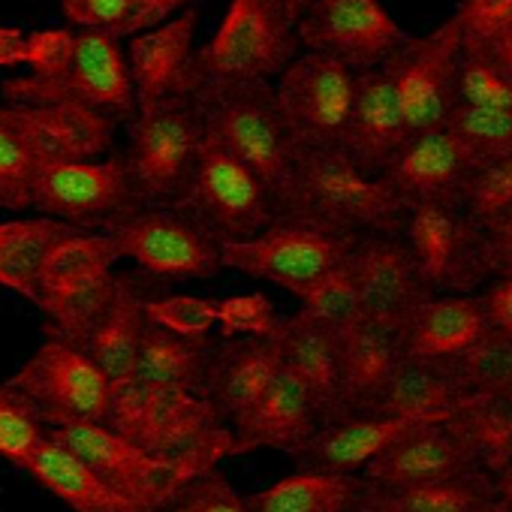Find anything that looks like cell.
Listing matches in <instances>:
<instances>
[{
    "mask_svg": "<svg viewBox=\"0 0 512 512\" xmlns=\"http://www.w3.org/2000/svg\"><path fill=\"white\" fill-rule=\"evenodd\" d=\"M410 205L380 175L362 172L344 151H299L290 184L278 202V220L323 229L359 241L401 235Z\"/></svg>",
    "mask_w": 512,
    "mask_h": 512,
    "instance_id": "cell-1",
    "label": "cell"
},
{
    "mask_svg": "<svg viewBox=\"0 0 512 512\" xmlns=\"http://www.w3.org/2000/svg\"><path fill=\"white\" fill-rule=\"evenodd\" d=\"M106 425L145 452L196 473L214 470L232 449V431L205 395L151 386L136 377L112 386Z\"/></svg>",
    "mask_w": 512,
    "mask_h": 512,
    "instance_id": "cell-2",
    "label": "cell"
},
{
    "mask_svg": "<svg viewBox=\"0 0 512 512\" xmlns=\"http://www.w3.org/2000/svg\"><path fill=\"white\" fill-rule=\"evenodd\" d=\"M196 100L205 118V133L247 172L260 178V184L272 196L278 217V202L290 184L299 145L287 130L275 85H205L196 91Z\"/></svg>",
    "mask_w": 512,
    "mask_h": 512,
    "instance_id": "cell-3",
    "label": "cell"
},
{
    "mask_svg": "<svg viewBox=\"0 0 512 512\" xmlns=\"http://www.w3.org/2000/svg\"><path fill=\"white\" fill-rule=\"evenodd\" d=\"M299 55L296 25L284 0H229L214 37L196 49L199 88L272 82Z\"/></svg>",
    "mask_w": 512,
    "mask_h": 512,
    "instance_id": "cell-4",
    "label": "cell"
},
{
    "mask_svg": "<svg viewBox=\"0 0 512 512\" xmlns=\"http://www.w3.org/2000/svg\"><path fill=\"white\" fill-rule=\"evenodd\" d=\"M205 118L196 97L166 100L136 112L124 154L139 208H175L193 178Z\"/></svg>",
    "mask_w": 512,
    "mask_h": 512,
    "instance_id": "cell-5",
    "label": "cell"
},
{
    "mask_svg": "<svg viewBox=\"0 0 512 512\" xmlns=\"http://www.w3.org/2000/svg\"><path fill=\"white\" fill-rule=\"evenodd\" d=\"M115 263L118 250L112 238L88 229H73L46 253L37 284V308L49 317L52 332L82 347L115 293Z\"/></svg>",
    "mask_w": 512,
    "mask_h": 512,
    "instance_id": "cell-6",
    "label": "cell"
},
{
    "mask_svg": "<svg viewBox=\"0 0 512 512\" xmlns=\"http://www.w3.org/2000/svg\"><path fill=\"white\" fill-rule=\"evenodd\" d=\"M4 103H73L103 112L112 121L136 118V94L118 40L97 31H76L64 64L46 76H13L0 85Z\"/></svg>",
    "mask_w": 512,
    "mask_h": 512,
    "instance_id": "cell-7",
    "label": "cell"
},
{
    "mask_svg": "<svg viewBox=\"0 0 512 512\" xmlns=\"http://www.w3.org/2000/svg\"><path fill=\"white\" fill-rule=\"evenodd\" d=\"M10 386L31 401L49 431L67 425H106L112 380L79 344L52 329L28 362L10 377Z\"/></svg>",
    "mask_w": 512,
    "mask_h": 512,
    "instance_id": "cell-8",
    "label": "cell"
},
{
    "mask_svg": "<svg viewBox=\"0 0 512 512\" xmlns=\"http://www.w3.org/2000/svg\"><path fill=\"white\" fill-rule=\"evenodd\" d=\"M175 208L196 220L220 247L260 235L278 220L272 196L260 178L247 172L208 133L202 136L190 187Z\"/></svg>",
    "mask_w": 512,
    "mask_h": 512,
    "instance_id": "cell-9",
    "label": "cell"
},
{
    "mask_svg": "<svg viewBox=\"0 0 512 512\" xmlns=\"http://www.w3.org/2000/svg\"><path fill=\"white\" fill-rule=\"evenodd\" d=\"M118 260H130L151 278L208 281L223 272L220 244L178 208H136L106 229Z\"/></svg>",
    "mask_w": 512,
    "mask_h": 512,
    "instance_id": "cell-10",
    "label": "cell"
},
{
    "mask_svg": "<svg viewBox=\"0 0 512 512\" xmlns=\"http://www.w3.org/2000/svg\"><path fill=\"white\" fill-rule=\"evenodd\" d=\"M401 241L407 244L422 284L434 296H476L485 284L482 226L461 205H410Z\"/></svg>",
    "mask_w": 512,
    "mask_h": 512,
    "instance_id": "cell-11",
    "label": "cell"
},
{
    "mask_svg": "<svg viewBox=\"0 0 512 512\" xmlns=\"http://www.w3.org/2000/svg\"><path fill=\"white\" fill-rule=\"evenodd\" d=\"M356 94V73L323 55L302 52L278 76L275 97L299 151L341 148Z\"/></svg>",
    "mask_w": 512,
    "mask_h": 512,
    "instance_id": "cell-12",
    "label": "cell"
},
{
    "mask_svg": "<svg viewBox=\"0 0 512 512\" xmlns=\"http://www.w3.org/2000/svg\"><path fill=\"white\" fill-rule=\"evenodd\" d=\"M49 437L73 452L109 488L151 512H160L187 479L199 476L178 461L145 452L133 440L115 434L109 425H67L52 428Z\"/></svg>",
    "mask_w": 512,
    "mask_h": 512,
    "instance_id": "cell-13",
    "label": "cell"
},
{
    "mask_svg": "<svg viewBox=\"0 0 512 512\" xmlns=\"http://www.w3.org/2000/svg\"><path fill=\"white\" fill-rule=\"evenodd\" d=\"M353 241L329 235L314 226L275 220L269 229L247 241L223 244L220 263L238 275L269 281L290 296H299L308 284L326 275L350 253Z\"/></svg>",
    "mask_w": 512,
    "mask_h": 512,
    "instance_id": "cell-14",
    "label": "cell"
},
{
    "mask_svg": "<svg viewBox=\"0 0 512 512\" xmlns=\"http://www.w3.org/2000/svg\"><path fill=\"white\" fill-rule=\"evenodd\" d=\"M34 211L73 229L100 232L139 208L124 157L43 166L34 184Z\"/></svg>",
    "mask_w": 512,
    "mask_h": 512,
    "instance_id": "cell-15",
    "label": "cell"
},
{
    "mask_svg": "<svg viewBox=\"0 0 512 512\" xmlns=\"http://www.w3.org/2000/svg\"><path fill=\"white\" fill-rule=\"evenodd\" d=\"M404 40L407 34L380 0H311L296 22L299 49L323 52L353 73L380 67Z\"/></svg>",
    "mask_w": 512,
    "mask_h": 512,
    "instance_id": "cell-16",
    "label": "cell"
},
{
    "mask_svg": "<svg viewBox=\"0 0 512 512\" xmlns=\"http://www.w3.org/2000/svg\"><path fill=\"white\" fill-rule=\"evenodd\" d=\"M386 64L392 70L410 136L443 127L455 106V79L461 64V28L455 16L422 37H407Z\"/></svg>",
    "mask_w": 512,
    "mask_h": 512,
    "instance_id": "cell-17",
    "label": "cell"
},
{
    "mask_svg": "<svg viewBox=\"0 0 512 512\" xmlns=\"http://www.w3.org/2000/svg\"><path fill=\"white\" fill-rule=\"evenodd\" d=\"M479 166L482 163L449 127H434L413 133L380 178L407 205H461V196Z\"/></svg>",
    "mask_w": 512,
    "mask_h": 512,
    "instance_id": "cell-18",
    "label": "cell"
},
{
    "mask_svg": "<svg viewBox=\"0 0 512 512\" xmlns=\"http://www.w3.org/2000/svg\"><path fill=\"white\" fill-rule=\"evenodd\" d=\"M196 28L199 13L184 10L175 19L136 34L127 43V70L136 94V112L178 97H196Z\"/></svg>",
    "mask_w": 512,
    "mask_h": 512,
    "instance_id": "cell-19",
    "label": "cell"
},
{
    "mask_svg": "<svg viewBox=\"0 0 512 512\" xmlns=\"http://www.w3.org/2000/svg\"><path fill=\"white\" fill-rule=\"evenodd\" d=\"M350 266L359 287L362 317L398 329L431 296L401 235L359 238L350 247Z\"/></svg>",
    "mask_w": 512,
    "mask_h": 512,
    "instance_id": "cell-20",
    "label": "cell"
},
{
    "mask_svg": "<svg viewBox=\"0 0 512 512\" xmlns=\"http://www.w3.org/2000/svg\"><path fill=\"white\" fill-rule=\"evenodd\" d=\"M407 139L410 127L404 121L389 64L383 61L374 70L356 73L353 109L338 151H344L362 172L380 175Z\"/></svg>",
    "mask_w": 512,
    "mask_h": 512,
    "instance_id": "cell-21",
    "label": "cell"
},
{
    "mask_svg": "<svg viewBox=\"0 0 512 512\" xmlns=\"http://www.w3.org/2000/svg\"><path fill=\"white\" fill-rule=\"evenodd\" d=\"M482 470L470 446L446 422H419L398 437L365 473L371 488H407L422 482L455 479Z\"/></svg>",
    "mask_w": 512,
    "mask_h": 512,
    "instance_id": "cell-22",
    "label": "cell"
},
{
    "mask_svg": "<svg viewBox=\"0 0 512 512\" xmlns=\"http://www.w3.org/2000/svg\"><path fill=\"white\" fill-rule=\"evenodd\" d=\"M43 166L100 160L109 154L118 121L73 103H10Z\"/></svg>",
    "mask_w": 512,
    "mask_h": 512,
    "instance_id": "cell-23",
    "label": "cell"
},
{
    "mask_svg": "<svg viewBox=\"0 0 512 512\" xmlns=\"http://www.w3.org/2000/svg\"><path fill=\"white\" fill-rule=\"evenodd\" d=\"M320 428L323 425L311 395L287 368H281L263 398L229 425V455H244L253 449H284L296 455Z\"/></svg>",
    "mask_w": 512,
    "mask_h": 512,
    "instance_id": "cell-24",
    "label": "cell"
},
{
    "mask_svg": "<svg viewBox=\"0 0 512 512\" xmlns=\"http://www.w3.org/2000/svg\"><path fill=\"white\" fill-rule=\"evenodd\" d=\"M284 368L281 338H232L211 356L205 398L229 428L244 416Z\"/></svg>",
    "mask_w": 512,
    "mask_h": 512,
    "instance_id": "cell-25",
    "label": "cell"
},
{
    "mask_svg": "<svg viewBox=\"0 0 512 512\" xmlns=\"http://www.w3.org/2000/svg\"><path fill=\"white\" fill-rule=\"evenodd\" d=\"M416 419L395 416H347L332 425H323L299 452V470L335 473V476H362L398 437H404Z\"/></svg>",
    "mask_w": 512,
    "mask_h": 512,
    "instance_id": "cell-26",
    "label": "cell"
},
{
    "mask_svg": "<svg viewBox=\"0 0 512 512\" xmlns=\"http://www.w3.org/2000/svg\"><path fill=\"white\" fill-rule=\"evenodd\" d=\"M401 356V332L371 323L365 317L347 335L338 338L344 419L374 413Z\"/></svg>",
    "mask_w": 512,
    "mask_h": 512,
    "instance_id": "cell-27",
    "label": "cell"
},
{
    "mask_svg": "<svg viewBox=\"0 0 512 512\" xmlns=\"http://www.w3.org/2000/svg\"><path fill=\"white\" fill-rule=\"evenodd\" d=\"M488 332L476 296H428L401 326V353L422 362H452Z\"/></svg>",
    "mask_w": 512,
    "mask_h": 512,
    "instance_id": "cell-28",
    "label": "cell"
},
{
    "mask_svg": "<svg viewBox=\"0 0 512 512\" xmlns=\"http://www.w3.org/2000/svg\"><path fill=\"white\" fill-rule=\"evenodd\" d=\"M278 338H281L284 368L311 395L317 416H320V425H332V422L344 419L338 338H332L329 332L302 320L299 314L284 317Z\"/></svg>",
    "mask_w": 512,
    "mask_h": 512,
    "instance_id": "cell-29",
    "label": "cell"
},
{
    "mask_svg": "<svg viewBox=\"0 0 512 512\" xmlns=\"http://www.w3.org/2000/svg\"><path fill=\"white\" fill-rule=\"evenodd\" d=\"M476 401L479 398L461 392V386L452 380L446 365L401 356L374 413L395 416V419H416V422H446L458 410Z\"/></svg>",
    "mask_w": 512,
    "mask_h": 512,
    "instance_id": "cell-30",
    "label": "cell"
},
{
    "mask_svg": "<svg viewBox=\"0 0 512 512\" xmlns=\"http://www.w3.org/2000/svg\"><path fill=\"white\" fill-rule=\"evenodd\" d=\"M145 326H148V320H145L142 290L130 278L118 275V284H115V293H112L106 311L97 317V323L91 326V332L82 341V350L112 380V386L133 377Z\"/></svg>",
    "mask_w": 512,
    "mask_h": 512,
    "instance_id": "cell-31",
    "label": "cell"
},
{
    "mask_svg": "<svg viewBox=\"0 0 512 512\" xmlns=\"http://www.w3.org/2000/svg\"><path fill=\"white\" fill-rule=\"evenodd\" d=\"M22 467L70 512H151L127 500L115 488H109L100 476H94L73 452H67L49 434Z\"/></svg>",
    "mask_w": 512,
    "mask_h": 512,
    "instance_id": "cell-32",
    "label": "cell"
},
{
    "mask_svg": "<svg viewBox=\"0 0 512 512\" xmlns=\"http://www.w3.org/2000/svg\"><path fill=\"white\" fill-rule=\"evenodd\" d=\"M211 356L214 350L208 341H193L172 335L157 326H145L139 353H136V368L133 377L151 386H166V389H187L196 395H205L208 371H211Z\"/></svg>",
    "mask_w": 512,
    "mask_h": 512,
    "instance_id": "cell-33",
    "label": "cell"
},
{
    "mask_svg": "<svg viewBox=\"0 0 512 512\" xmlns=\"http://www.w3.org/2000/svg\"><path fill=\"white\" fill-rule=\"evenodd\" d=\"M368 491L362 476L296 470L247 497L250 512H353Z\"/></svg>",
    "mask_w": 512,
    "mask_h": 512,
    "instance_id": "cell-34",
    "label": "cell"
},
{
    "mask_svg": "<svg viewBox=\"0 0 512 512\" xmlns=\"http://www.w3.org/2000/svg\"><path fill=\"white\" fill-rule=\"evenodd\" d=\"M70 232L73 226L49 217L0 223V287L37 305V284L46 253Z\"/></svg>",
    "mask_w": 512,
    "mask_h": 512,
    "instance_id": "cell-35",
    "label": "cell"
},
{
    "mask_svg": "<svg viewBox=\"0 0 512 512\" xmlns=\"http://www.w3.org/2000/svg\"><path fill=\"white\" fill-rule=\"evenodd\" d=\"M196 4L199 0H58L67 28L97 31L112 40H133Z\"/></svg>",
    "mask_w": 512,
    "mask_h": 512,
    "instance_id": "cell-36",
    "label": "cell"
},
{
    "mask_svg": "<svg viewBox=\"0 0 512 512\" xmlns=\"http://www.w3.org/2000/svg\"><path fill=\"white\" fill-rule=\"evenodd\" d=\"M452 16L461 28V52L512 79V0H461Z\"/></svg>",
    "mask_w": 512,
    "mask_h": 512,
    "instance_id": "cell-37",
    "label": "cell"
},
{
    "mask_svg": "<svg viewBox=\"0 0 512 512\" xmlns=\"http://www.w3.org/2000/svg\"><path fill=\"white\" fill-rule=\"evenodd\" d=\"M395 512H479L497 497L494 479L485 470H473L455 479L422 482L407 488H374Z\"/></svg>",
    "mask_w": 512,
    "mask_h": 512,
    "instance_id": "cell-38",
    "label": "cell"
},
{
    "mask_svg": "<svg viewBox=\"0 0 512 512\" xmlns=\"http://www.w3.org/2000/svg\"><path fill=\"white\" fill-rule=\"evenodd\" d=\"M296 299H299L296 314L302 320L314 323L332 338L347 335L362 320V302H359V287H356V275L350 266V253L326 275H320L314 284H308Z\"/></svg>",
    "mask_w": 512,
    "mask_h": 512,
    "instance_id": "cell-39",
    "label": "cell"
},
{
    "mask_svg": "<svg viewBox=\"0 0 512 512\" xmlns=\"http://www.w3.org/2000/svg\"><path fill=\"white\" fill-rule=\"evenodd\" d=\"M446 368L464 395L479 401H500L512 383V341L485 332L461 356L446 362Z\"/></svg>",
    "mask_w": 512,
    "mask_h": 512,
    "instance_id": "cell-40",
    "label": "cell"
},
{
    "mask_svg": "<svg viewBox=\"0 0 512 512\" xmlns=\"http://www.w3.org/2000/svg\"><path fill=\"white\" fill-rule=\"evenodd\" d=\"M43 163L22 133L10 103H0V208L28 211Z\"/></svg>",
    "mask_w": 512,
    "mask_h": 512,
    "instance_id": "cell-41",
    "label": "cell"
},
{
    "mask_svg": "<svg viewBox=\"0 0 512 512\" xmlns=\"http://www.w3.org/2000/svg\"><path fill=\"white\" fill-rule=\"evenodd\" d=\"M443 127H449L479 163L512 157V112H488L455 103Z\"/></svg>",
    "mask_w": 512,
    "mask_h": 512,
    "instance_id": "cell-42",
    "label": "cell"
},
{
    "mask_svg": "<svg viewBox=\"0 0 512 512\" xmlns=\"http://www.w3.org/2000/svg\"><path fill=\"white\" fill-rule=\"evenodd\" d=\"M46 434L49 428L40 422L31 401L10 383H0V458L22 467Z\"/></svg>",
    "mask_w": 512,
    "mask_h": 512,
    "instance_id": "cell-43",
    "label": "cell"
},
{
    "mask_svg": "<svg viewBox=\"0 0 512 512\" xmlns=\"http://www.w3.org/2000/svg\"><path fill=\"white\" fill-rule=\"evenodd\" d=\"M145 320L172 335L202 341L217 326V299L190 296V293L154 296L145 299Z\"/></svg>",
    "mask_w": 512,
    "mask_h": 512,
    "instance_id": "cell-44",
    "label": "cell"
},
{
    "mask_svg": "<svg viewBox=\"0 0 512 512\" xmlns=\"http://www.w3.org/2000/svg\"><path fill=\"white\" fill-rule=\"evenodd\" d=\"M284 317L263 293H241L217 302V329L223 341L232 338H275Z\"/></svg>",
    "mask_w": 512,
    "mask_h": 512,
    "instance_id": "cell-45",
    "label": "cell"
},
{
    "mask_svg": "<svg viewBox=\"0 0 512 512\" xmlns=\"http://www.w3.org/2000/svg\"><path fill=\"white\" fill-rule=\"evenodd\" d=\"M461 208L479 226L506 214L512 208V157L482 163L461 196Z\"/></svg>",
    "mask_w": 512,
    "mask_h": 512,
    "instance_id": "cell-46",
    "label": "cell"
},
{
    "mask_svg": "<svg viewBox=\"0 0 512 512\" xmlns=\"http://www.w3.org/2000/svg\"><path fill=\"white\" fill-rule=\"evenodd\" d=\"M455 103L488 112H512V79H506L497 67L461 52Z\"/></svg>",
    "mask_w": 512,
    "mask_h": 512,
    "instance_id": "cell-47",
    "label": "cell"
},
{
    "mask_svg": "<svg viewBox=\"0 0 512 512\" xmlns=\"http://www.w3.org/2000/svg\"><path fill=\"white\" fill-rule=\"evenodd\" d=\"M160 512H250L247 497L214 467L187 479Z\"/></svg>",
    "mask_w": 512,
    "mask_h": 512,
    "instance_id": "cell-48",
    "label": "cell"
},
{
    "mask_svg": "<svg viewBox=\"0 0 512 512\" xmlns=\"http://www.w3.org/2000/svg\"><path fill=\"white\" fill-rule=\"evenodd\" d=\"M482 260L488 281L512 278V208L482 226Z\"/></svg>",
    "mask_w": 512,
    "mask_h": 512,
    "instance_id": "cell-49",
    "label": "cell"
},
{
    "mask_svg": "<svg viewBox=\"0 0 512 512\" xmlns=\"http://www.w3.org/2000/svg\"><path fill=\"white\" fill-rule=\"evenodd\" d=\"M482 314H485V326L488 332L512 341V278H497L488 281L479 293H476Z\"/></svg>",
    "mask_w": 512,
    "mask_h": 512,
    "instance_id": "cell-50",
    "label": "cell"
},
{
    "mask_svg": "<svg viewBox=\"0 0 512 512\" xmlns=\"http://www.w3.org/2000/svg\"><path fill=\"white\" fill-rule=\"evenodd\" d=\"M25 49H28V31L19 25H0V70L25 67Z\"/></svg>",
    "mask_w": 512,
    "mask_h": 512,
    "instance_id": "cell-51",
    "label": "cell"
},
{
    "mask_svg": "<svg viewBox=\"0 0 512 512\" xmlns=\"http://www.w3.org/2000/svg\"><path fill=\"white\" fill-rule=\"evenodd\" d=\"M353 512H395V509H392V506H389V503H386V500H383V497L368 485V491H365L362 503H359Z\"/></svg>",
    "mask_w": 512,
    "mask_h": 512,
    "instance_id": "cell-52",
    "label": "cell"
},
{
    "mask_svg": "<svg viewBox=\"0 0 512 512\" xmlns=\"http://www.w3.org/2000/svg\"><path fill=\"white\" fill-rule=\"evenodd\" d=\"M308 4H311V0H284V7H287V13H290L293 25H296V22H299V16L308 10Z\"/></svg>",
    "mask_w": 512,
    "mask_h": 512,
    "instance_id": "cell-53",
    "label": "cell"
},
{
    "mask_svg": "<svg viewBox=\"0 0 512 512\" xmlns=\"http://www.w3.org/2000/svg\"><path fill=\"white\" fill-rule=\"evenodd\" d=\"M479 512H512V503H506V500L494 497V500H488Z\"/></svg>",
    "mask_w": 512,
    "mask_h": 512,
    "instance_id": "cell-54",
    "label": "cell"
},
{
    "mask_svg": "<svg viewBox=\"0 0 512 512\" xmlns=\"http://www.w3.org/2000/svg\"><path fill=\"white\" fill-rule=\"evenodd\" d=\"M500 401H503V404H506V407L512 410V383H509V389H506V395H503Z\"/></svg>",
    "mask_w": 512,
    "mask_h": 512,
    "instance_id": "cell-55",
    "label": "cell"
}]
</instances>
